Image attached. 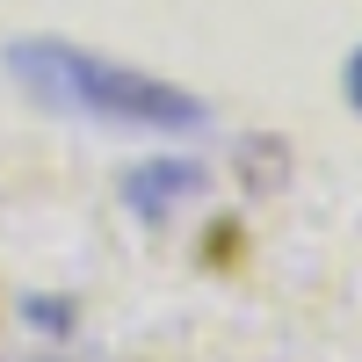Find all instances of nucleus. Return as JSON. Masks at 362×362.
Wrapping results in <instances>:
<instances>
[{
	"label": "nucleus",
	"mask_w": 362,
	"mask_h": 362,
	"mask_svg": "<svg viewBox=\"0 0 362 362\" xmlns=\"http://www.w3.org/2000/svg\"><path fill=\"white\" fill-rule=\"evenodd\" d=\"M203 189H210V167H203V160L160 153V160H138V167L124 174V210L145 218V225H160L174 203H189V196H203Z\"/></svg>",
	"instance_id": "obj_2"
},
{
	"label": "nucleus",
	"mask_w": 362,
	"mask_h": 362,
	"mask_svg": "<svg viewBox=\"0 0 362 362\" xmlns=\"http://www.w3.org/2000/svg\"><path fill=\"white\" fill-rule=\"evenodd\" d=\"M22 319L37 326V334H73V297H22Z\"/></svg>",
	"instance_id": "obj_3"
},
{
	"label": "nucleus",
	"mask_w": 362,
	"mask_h": 362,
	"mask_svg": "<svg viewBox=\"0 0 362 362\" xmlns=\"http://www.w3.org/2000/svg\"><path fill=\"white\" fill-rule=\"evenodd\" d=\"M8 80L22 87L29 102L87 116V124H116V131H145V138H196L210 131V102L181 80L116 66V58L87 51L73 37H15L0 51Z\"/></svg>",
	"instance_id": "obj_1"
},
{
	"label": "nucleus",
	"mask_w": 362,
	"mask_h": 362,
	"mask_svg": "<svg viewBox=\"0 0 362 362\" xmlns=\"http://www.w3.org/2000/svg\"><path fill=\"white\" fill-rule=\"evenodd\" d=\"M341 95H348V109L362 116V44L348 51V66H341Z\"/></svg>",
	"instance_id": "obj_4"
}]
</instances>
